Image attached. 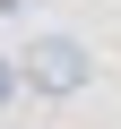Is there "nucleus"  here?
Here are the masks:
<instances>
[{"label": "nucleus", "mask_w": 121, "mask_h": 129, "mask_svg": "<svg viewBox=\"0 0 121 129\" xmlns=\"http://www.w3.org/2000/svg\"><path fill=\"white\" fill-rule=\"evenodd\" d=\"M17 69H26V95L69 103V95H87V78H95V52H87L78 35H35V43L17 52Z\"/></svg>", "instance_id": "f257e3e1"}, {"label": "nucleus", "mask_w": 121, "mask_h": 129, "mask_svg": "<svg viewBox=\"0 0 121 129\" xmlns=\"http://www.w3.org/2000/svg\"><path fill=\"white\" fill-rule=\"evenodd\" d=\"M17 95H26V69H17V52H0V112H9Z\"/></svg>", "instance_id": "f03ea898"}]
</instances>
